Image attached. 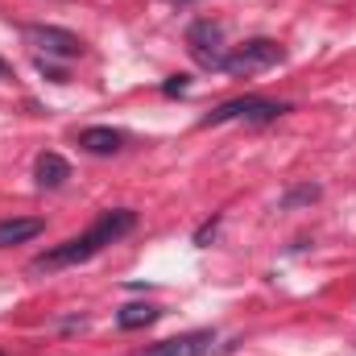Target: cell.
I'll list each match as a JSON object with an SVG mask.
<instances>
[{
	"instance_id": "obj_3",
	"label": "cell",
	"mask_w": 356,
	"mask_h": 356,
	"mask_svg": "<svg viewBox=\"0 0 356 356\" xmlns=\"http://www.w3.org/2000/svg\"><path fill=\"white\" fill-rule=\"evenodd\" d=\"M286 58V50L273 42V38H249L245 46H236V50H228L224 54V67L220 71H228V75H257V71H269V67H277Z\"/></svg>"
},
{
	"instance_id": "obj_16",
	"label": "cell",
	"mask_w": 356,
	"mask_h": 356,
	"mask_svg": "<svg viewBox=\"0 0 356 356\" xmlns=\"http://www.w3.org/2000/svg\"><path fill=\"white\" fill-rule=\"evenodd\" d=\"M178 4H182V0H178Z\"/></svg>"
},
{
	"instance_id": "obj_2",
	"label": "cell",
	"mask_w": 356,
	"mask_h": 356,
	"mask_svg": "<svg viewBox=\"0 0 356 356\" xmlns=\"http://www.w3.org/2000/svg\"><path fill=\"white\" fill-rule=\"evenodd\" d=\"M282 112H290V104H282V99H266V95H236V99L220 104L216 112H207L199 124H203V129H211V124H228V120L266 124V120H277Z\"/></svg>"
},
{
	"instance_id": "obj_1",
	"label": "cell",
	"mask_w": 356,
	"mask_h": 356,
	"mask_svg": "<svg viewBox=\"0 0 356 356\" xmlns=\"http://www.w3.org/2000/svg\"><path fill=\"white\" fill-rule=\"evenodd\" d=\"M133 228H137V211H129V207L99 211V220L91 224L88 232H79V236H71V241H63V245H54V249L38 253V257L29 261V269H33V273H54V269L91 261L95 253H104L108 245H116V241H120V236H129Z\"/></svg>"
},
{
	"instance_id": "obj_14",
	"label": "cell",
	"mask_w": 356,
	"mask_h": 356,
	"mask_svg": "<svg viewBox=\"0 0 356 356\" xmlns=\"http://www.w3.org/2000/svg\"><path fill=\"white\" fill-rule=\"evenodd\" d=\"M211 232H216V220H211V224H203V228L195 232V245H207V236H211Z\"/></svg>"
},
{
	"instance_id": "obj_13",
	"label": "cell",
	"mask_w": 356,
	"mask_h": 356,
	"mask_svg": "<svg viewBox=\"0 0 356 356\" xmlns=\"http://www.w3.org/2000/svg\"><path fill=\"white\" fill-rule=\"evenodd\" d=\"M38 71L50 79V83H67V71H58V67H50V58H38Z\"/></svg>"
},
{
	"instance_id": "obj_10",
	"label": "cell",
	"mask_w": 356,
	"mask_h": 356,
	"mask_svg": "<svg viewBox=\"0 0 356 356\" xmlns=\"http://www.w3.org/2000/svg\"><path fill=\"white\" fill-rule=\"evenodd\" d=\"M158 315H162V307H154V302H129V307L116 311V327L120 332H137V327L158 323Z\"/></svg>"
},
{
	"instance_id": "obj_9",
	"label": "cell",
	"mask_w": 356,
	"mask_h": 356,
	"mask_svg": "<svg viewBox=\"0 0 356 356\" xmlns=\"http://www.w3.org/2000/svg\"><path fill=\"white\" fill-rule=\"evenodd\" d=\"M42 228H46V220H38V216H17V220H0V249L33 241V236H38Z\"/></svg>"
},
{
	"instance_id": "obj_11",
	"label": "cell",
	"mask_w": 356,
	"mask_h": 356,
	"mask_svg": "<svg viewBox=\"0 0 356 356\" xmlns=\"http://www.w3.org/2000/svg\"><path fill=\"white\" fill-rule=\"evenodd\" d=\"M315 199H319V186L307 182V186H290V191L282 195V207L290 211V207H298V203H315Z\"/></svg>"
},
{
	"instance_id": "obj_8",
	"label": "cell",
	"mask_w": 356,
	"mask_h": 356,
	"mask_svg": "<svg viewBox=\"0 0 356 356\" xmlns=\"http://www.w3.org/2000/svg\"><path fill=\"white\" fill-rule=\"evenodd\" d=\"M33 178H38V186L54 191V186H63V182L71 178V162H67L63 154H38V162H33Z\"/></svg>"
},
{
	"instance_id": "obj_6",
	"label": "cell",
	"mask_w": 356,
	"mask_h": 356,
	"mask_svg": "<svg viewBox=\"0 0 356 356\" xmlns=\"http://www.w3.org/2000/svg\"><path fill=\"white\" fill-rule=\"evenodd\" d=\"M216 344V332L199 327V332H186V336H175V340H162V344H149V348H137L129 356H207Z\"/></svg>"
},
{
	"instance_id": "obj_5",
	"label": "cell",
	"mask_w": 356,
	"mask_h": 356,
	"mask_svg": "<svg viewBox=\"0 0 356 356\" xmlns=\"http://www.w3.org/2000/svg\"><path fill=\"white\" fill-rule=\"evenodd\" d=\"M186 50H191V58H195L199 67L220 71V67H224V25H216V21H195V25L186 29Z\"/></svg>"
},
{
	"instance_id": "obj_7",
	"label": "cell",
	"mask_w": 356,
	"mask_h": 356,
	"mask_svg": "<svg viewBox=\"0 0 356 356\" xmlns=\"http://www.w3.org/2000/svg\"><path fill=\"white\" fill-rule=\"evenodd\" d=\"M79 145L95 158H112V154L124 149V133L112 129V124H91V129H79Z\"/></svg>"
},
{
	"instance_id": "obj_12",
	"label": "cell",
	"mask_w": 356,
	"mask_h": 356,
	"mask_svg": "<svg viewBox=\"0 0 356 356\" xmlns=\"http://www.w3.org/2000/svg\"><path fill=\"white\" fill-rule=\"evenodd\" d=\"M162 91H166V95H186V91H191V79H186V75H170V79L162 83Z\"/></svg>"
},
{
	"instance_id": "obj_15",
	"label": "cell",
	"mask_w": 356,
	"mask_h": 356,
	"mask_svg": "<svg viewBox=\"0 0 356 356\" xmlns=\"http://www.w3.org/2000/svg\"><path fill=\"white\" fill-rule=\"evenodd\" d=\"M4 79H13V67H8V63L0 58V83H4Z\"/></svg>"
},
{
	"instance_id": "obj_4",
	"label": "cell",
	"mask_w": 356,
	"mask_h": 356,
	"mask_svg": "<svg viewBox=\"0 0 356 356\" xmlns=\"http://www.w3.org/2000/svg\"><path fill=\"white\" fill-rule=\"evenodd\" d=\"M21 38H25V46L42 50L46 58H79V54H83L79 33H71V29H63V25H25Z\"/></svg>"
}]
</instances>
